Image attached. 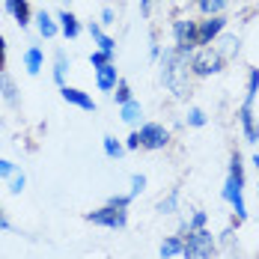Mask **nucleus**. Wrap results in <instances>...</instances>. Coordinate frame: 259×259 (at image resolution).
<instances>
[{"label": "nucleus", "mask_w": 259, "mask_h": 259, "mask_svg": "<svg viewBox=\"0 0 259 259\" xmlns=\"http://www.w3.org/2000/svg\"><path fill=\"white\" fill-rule=\"evenodd\" d=\"M188 78H191V54L167 48L164 57H161V80H164V87L176 99H185L188 96Z\"/></svg>", "instance_id": "nucleus-1"}, {"label": "nucleus", "mask_w": 259, "mask_h": 259, "mask_svg": "<svg viewBox=\"0 0 259 259\" xmlns=\"http://www.w3.org/2000/svg\"><path fill=\"white\" fill-rule=\"evenodd\" d=\"M221 197L233 206L235 227L244 224V221H247V203H244V164H241V152H238V149L230 155V170H227V182H224Z\"/></svg>", "instance_id": "nucleus-2"}, {"label": "nucleus", "mask_w": 259, "mask_h": 259, "mask_svg": "<svg viewBox=\"0 0 259 259\" xmlns=\"http://www.w3.org/2000/svg\"><path fill=\"white\" fill-rule=\"evenodd\" d=\"M131 194H113L102 208L90 211L87 221L96 224V227H104V230H122L128 224V206H131Z\"/></svg>", "instance_id": "nucleus-3"}, {"label": "nucleus", "mask_w": 259, "mask_h": 259, "mask_svg": "<svg viewBox=\"0 0 259 259\" xmlns=\"http://www.w3.org/2000/svg\"><path fill=\"white\" fill-rule=\"evenodd\" d=\"M224 66H227V54L221 51V48H214V45L197 48V51L191 54V75L194 78L218 75V72H224Z\"/></svg>", "instance_id": "nucleus-4"}, {"label": "nucleus", "mask_w": 259, "mask_h": 259, "mask_svg": "<svg viewBox=\"0 0 259 259\" xmlns=\"http://www.w3.org/2000/svg\"><path fill=\"white\" fill-rule=\"evenodd\" d=\"M218 253V241L211 230H194L185 235V247H182V259H211Z\"/></svg>", "instance_id": "nucleus-5"}, {"label": "nucleus", "mask_w": 259, "mask_h": 259, "mask_svg": "<svg viewBox=\"0 0 259 259\" xmlns=\"http://www.w3.org/2000/svg\"><path fill=\"white\" fill-rule=\"evenodd\" d=\"M173 48L182 54H194L200 45H197V21L191 18H176L173 21Z\"/></svg>", "instance_id": "nucleus-6"}, {"label": "nucleus", "mask_w": 259, "mask_h": 259, "mask_svg": "<svg viewBox=\"0 0 259 259\" xmlns=\"http://www.w3.org/2000/svg\"><path fill=\"white\" fill-rule=\"evenodd\" d=\"M137 140H140V149L158 152V149H164L170 143V131L164 128V125H158V122H146V125H140V131H137Z\"/></svg>", "instance_id": "nucleus-7"}, {"label": "nucleus", "mask_w": 259, "mask_h": 259, "mask_svg": "<svg viewBox=\"0 0 259 259\" xmlns=\"http://www.w3.org/2000/svg\"><path fill=\"white\" fill-rule=\"evenodd\" d=\"M224 27H227V18H224V15H211L206 21H197V45H200V48H208V45L224 33Z\"/></svg>", "instance_id": "nucleus-8"}, {"label": "nucleus", "mask_w": 259, "mask_h": 259, "mask_svg": "<svg viewBox=\"0 0 259 259\" xmlns=\"http://www.w3.org/2000/svg\"><path fill=\"white\" fill-rule=\"evenodd\" d=\"M238 122H241V131H244V140H247V143H259V122H256L253 107L241 104V107H238Z\"/></svg>", "instance_id": "nucleus-9"}, {"label": "nucleus", "mask_w": 259, "mask_h": 259, "mask_svg": "<svg viewBox=\"0 0 259 259\" xmlns=\"http://www.w3.org/2000/svg\"><path fill=\"white\" fill-rule=\"evenodd\" d=\"M60 93H63V99H66L69 104H75V107H80V110L96 113V102H93L83 90H78V87H60Z\"/></svg>", "instance_id": "nucleus-10"}, {"label": "nucleus", "mask_w": 259, "mask_h": 259, "mask_svg": "<svg viewBox=\"0 0 259 259\" xmlns=\"http://www.w3.org/2000/svg\"><path fill=\"white\" fill-rule=\"evenodd\" d=\"M116 83H119V75H116V66H113V63H110V66H102V69H96V87H99L102 93L116 90Z\"/></svg>", "instance_id": "nucleus-11"}, {"label": "nucleus", "mask_w": 259, "mask_h": 259, "mask_svg": "<svg viewBox=\"0 0 259 259\" xmlns=\"http://www.w3.org/2000/svg\"><path fill=\"white\" fill-rule=\"evenodd\" d=\"M182 247H185V235H167L158 247V256L161 259H176L182 256Z\"/></svg>", "instance_id": "nucleus-12"}, {"label": "nucleus", "mask_w": 259, "mask_h": 259, "mask_svg": "<svg viewBox=\"0 0 259 259\" xmlns=\"http://www.w3.org/2000/svg\"><path fill=\"white\" fill-rule=\"evenodd\" d=\"M6 9H9V15H12L21 27L30 24V3H27V0H6Z\"/></svg>", "instance_id": "nucleus-13"}, {"label": "nucleus", "mask_w": 259, "mask_h": 259, "mask_svg": "<svg viewBox=\"0 0 259 259\" xmlns=\"http://www.w3.org/2000/svg\"><path fill=\"white\" fill-rule=\"evenodd\" d=\"M57 18H60V30L66 33V39H75V36L80 33V24H78V18H75V15H72L69 9H63V12H60Z\"/></svg>", "instance_id": "nucleus-14"}, {"label": "nucleus", "mask_w": 259, "mask_h": 259, "mask_svg": "<svg viewBox=\"0 0 259 259\" xmlns=\"http://www.w3.org/2000/svg\"><path fill=\"white\" fill-rule=\"evenodd\" d=\"M90 36L96 39V45H99V51H104V54H113V48H116V42L104 33L99 24H90Z\"/></svg>", "instance_id": "nucleus-15"}, {"label": "nucleus", "mask_w": 259, "mask_h": 259, "mask_svg": "<svg viewBox=\"0 0 259 259\" xmlns=\"http://www.w3.org/2000/svg\"><path fill=\"white\" fill-rule=\"evenodd\" d=\"M140 116H143V107H140V102H134V99H131L128 104H122V107H119V119H122V122H128V125H134Z\"/></svg>", "instance_id": "nucleus-16"}, {"label": "nucleus", "mask_w": 259, "mask_h": 259, "mask_svg": "<svg viewBox=\"0 0 259 259\" xmlns=\"http://www.w3.org/2000/svg\"><path fill=\"white\" fill-rule=\"evenodd\" d=\"M197 6H200V12L206 18H211V15H221L230 6V0H197Z\"/></svg>", "instance_id": "nucleus-17"}, {"label": "nucleus", "mask_w": 259, "mask_h": 259, "mask_svg": "<svg viewBox=\"0 0 259 259\" xmlns=\"http://www.w3.org/2000/svg\"><path fill=\"white\" fill-rule=\"evenodd\" d=\"M256 93H259V69H250V75H247V90H244V104H247V107H253Z\"/></svg>", "instance_id": "nucleus-18"}, {"label": "nucleus", "mask_w": 259, "mask_h": 259, "mask_svg": "<svg viewBox=\"0 0 259 259\" xmlns=\"http://www.w3.org/2000/svg\"><path fill=\"white\" fill-rule=\"evenodd\" d=\"M158 211H161V214H173V211H179V188H173V191L158 203Z\"/></svg>", "instance_id": "nucleus-19"}, {"label": "nucleus", "mask_w": 259, "mask_h": 259, "mask_svg": "<svg viewBox=\"0 0 259 259\" xmlns=\"http://www.w3.org/2000/svg\"><path fill=\"white\" fill-rule=\"evenodd\" d=\"M24 66H27L30 75H39V69H42V51H39V48H27Z\"/></svg>", "instance_id": "nucleus-20"}, {"label": "nucleus", "mask_w": 259, "mask_h": 259, "mask_svg": "<svg viewBox=\"0 0 259 259\" xmlns=\"http://www.w3.org/2000/svg\"><path fill=\"white\" fill-rule=\"evenodd\" d=\"M39 33H42L45 39H54V36H57V21H54L45 9L39 12Z\"/></svg>", "instance_id": "nucleus-21"}, {"label": "nucleus", "mask_w": 259, "mask_h": 259, "mask_svg": "<svg viewBox=\"0 0 259 259\" xmlns=\"http://www.w3.org/2000/svg\"><path fill=\"white\" fill-rule=\"evenodd\" d=\"M0 96H3L6 102L12 104V107L18 104V96H15V83L9 80V75H0Z\"/></svg>", "instance_id": "nucleus-22"}, {"label": "nucleus", "mask_w": 259, "mask_h": 259, "mask_svg": "<svg viewBox=\"0 0 259 259\" xmlns=\"http://www.w3.org/2000/svg\"><path fill=\"white\" fill-rule=\"evenodd\" d=\"M102 146H104V155L107 158H122V152H125V146H122L116 137H110V134L102 140Z\"/></svg>", "instance_id": "nucleus-23"}, {"label": "nucleus", "mask_w": 259, "mask_h": 259, "mask_svg": "<svg viewBox=\"0 0 259 259\" xmlns=\"http://www.w3.org/2000/svg\"><path fill=\"white\" fill-rule=\"evenodd\" d=\"M188 224V233H194V230H206V224H208V214L203 211V208H194V214L185 221Z\"/></svg>", "instance_id": "nucleus-24"}, {"label": "nucleus", "mask_w": 259, "mask_h": 259, "mask_svg": "<svg viewBox=\"0 0 259 259\" xmlns=\"http://www.w3.org/2000/svg\"><path fill=\"white\" fill-rule=\"evenodd\" d=\"M113 102L119 104V107L131 102V87H128V80H122V78H119V83H116V90H113Z\"/></svg>", "instance_id": "nucleus-25"}, {"label": "nucleus", "mask_w": 259, "mask_h": 259, "mask_svg": "<svg viewBox=\"0 0 259 259\" xmlns=\"http://www.w3.org/2000/svg\"><path fill=\"white\" fill-rule=\"evenodd\" d=\"M66 66H69V63H66V54L60 51L57 54V63H54V80H57L60 87H66V83H63V78H66Z\"/></svg>", "instance_id": "nucleus-26"}, {"label": "nucleus", "mask_w": 259, "mask_h": 259, "mask_svg": "<svg viewBox=\"0 0 259 259\" xmlns=\"http://www.w3.org/2000/svg\"><path fill=\"white\" fill-rule=\"evenodd\" d=\"M188 125H191V128H203V125H206V113H203L200 107H191V110H188Z\"/></svg>", "instance_id": "nucleus-27"}, {"label": "nucleus", "mask_w": 259, "mask_h": 259, "mask_svg": "<svg viewBox=\"0 0 259 259\" xmlns=\"http://www.w3.org/2000/svg\"><path fill=\"white\" fill-rule=\"evenodd\" d=\"M90 63H93V69H102V66H110V63H113V54L93 51V54H90Z\"/></svg>", "instance_id": "nucleus-28"}, {"label": "nucleus", "mask_w": 259, "mask_h": 259, "mask_svg": "<svg viewBox=\"0 0 259 259\" xmlns=\"http://www.w3.org/2000/svg\"><path fill=\"white\" fill-rule=\"evenodd\" d=\"M146 191V176L143 173H134L131 176V197H137V194H143Z\"/></svg>", "instance_id": "nucleus-29"}, {"label": "nucleus", "mask_w": 259, "mask_h": 259, "mask_svg": "<svg viewBox=\"0 0 259 259\" xmlns=\"http://www.w3.org/2000/svg\"><path fill=\"white\" fill-rule=\"evenodd\" d=\"M12 173H15V164L6 161V158H0V179H9Z\"/></svg>", "instance_id": "nucleus-30"}, {"label": "nucleus", "mask_w": 259, "mask_h": 259, "mask_svg": "<svg viewBox=\"0 0 259 259\" xmlns=\"http://www.w3.org/2000/svg\"><path fill=\"white\" fill-rule=\"evenodd\" d=\"M24 185H27V179H24V173H21V176H15V179H12V188H9V191H12V194H21V191H24Z\"/></svg>", "instance_id": "nucleus-31"}, {"label": "nucleus", "mask_w": 259, "mask_h": 259, "mask_svg": "<svg viewBox=\"0 0 259 259\" xmlns=\"http://www.w3.org/2000/svg\"><path fill=\"white\" fill-rule=\"evenodd\" d=\"M125 149H140V140H137V131H131L128 140H125Z\"/></svg>", "instance_id": "nucleus-32"}, {"label": "nucleus", "mask_w": 259, "mask_h": 259, "mask_svg": "<svg viewBox=\"0 0 259 259\" xmlns=\"http://www.w3.org/2000/svg\"><path fill=\"white\" fill-rule=\"evenodd\" d=\"M3 69H6V42L0 36V75H3Z\"/></svg>", "instance_id": "nucleus-33"}, {"label": "nucleus", "mask_w": 259, "mask_h": 259, "mask_svg": "<svg viewBox=\"0 0 259 259\" xmlns=\"http://www.w3.org/2000/svg\"><path fill=\"white\" fill-rule=\"evenodd\" d=\"M102 24H113V9H102Z\"/></svg>", "instance_id": "nucleus-34"}, {"label": "nucleus", "mask_w": 259, "mask_h": 259, "mask_svg": "<svg viewBox=\"0 0 259 259\" xmlns=\"http://www.w3.org/2000/svg\"><path fill=\"white\" fill-rule=\"evenodd\" d=\"M0 230H6V233H9V230H12V224H9V218H6V214H3V208H0Z\"/></svg>", "instance_id": "nucleus-35"}, {"label": "nucleus", "mask_w": 259, "mask_h": 259, "mask_svg": "<svg viewBox=\"0 0 259 259\" xmlns=\"http://www.w3.org/2000/svg\"><path fill=\"white\" fill-rule=\"evenodd\" d=\"M140 9H143V15H149V9H152V0H140Z\"/></svg>", "instance_id": "nucleus-36"}, {"label": "nucleus", "mask_w": 259, "mask_h": 259, "mask_svg": "<svg viewBox=\"0 0 259 259\" xmlns=\"http://www.w3.org/2000/svg\"><path fill=\"white\" fill-rule=\"evenodd\" d=\"M253 167H256V173H259V152L253 155Z\"/></svg>", "instance_id": "nucleus-37"}, {"label": "nucleus", "mask_w": 259, "mask_h": 259, "mask_svg": "<svg viewBox=\"0 0 259 259\" xmlns=\"http://www.w3.org/2000/svg\"><path fill=\"white\" fill-rule=\"evenodd\" d=\"M63 3H69V0H63Z\"/></svg>", "instance_id": "nucleus-38"}]
</instances>
